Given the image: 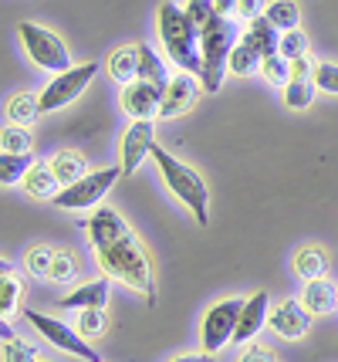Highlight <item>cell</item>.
Instances as JSON below:
<instances>
[{"mask_svg": "<svg viewBox=\"0 0 338 362\" xmlns=\"http://www.w3.org/2000/svg\"><path fill=\"white\" fill-rule=\"evenodd\" d=\"M156 31H159L166 58L176 64L179 71H190L200 78L203 71V51H200V31L186 14V7H176L173 0H162L156 11Z\"/></svg>", "mask_w": 338, "mask_h": 362, "instance_id": "obj_1", "label": "cell"}, {"mask_svg": "<svg viewBox=\"0 0 338 362\" xmlns=\"http://www.w3.org/2000/svg\"><path fill=\"white\" fill-rule=\"evenodd\" d=\"M95 261L109 278L122 281L126 288H132L143 298H149V305L156 301V274H152V264H149L143 244L135 237H126L119 244H109V247L95 251Z\"/></svg>", "mask_w": 338, "mask_h": 362, "instance_id": "obj_2", "label": "cell"}, {"mask_svg": "<svg viewBox=\"0 0 338 362\" xmlns=\"http://www.w3.org/2000/svg\"><path fill=\"white\" fill-rule=\"evenodd\" d=\"M152 159H156V170H159L166 189L193 214V221L200 223V227H207L210 223V189H207V183H203V176L196 173L193 166L179 163L173 153H166L162 146H152Z\"/></svg>", "mask_w": 338, "mask_h": 362, "instance_id": "obj_3", "label": "cell"}, {"mask_svg": "<svg viewBox=\"0 0 338 362\" xmlns=\"http://www.w3.org/2000/svg\"><path fill=\"white\" fill-rule=\"evenodd\" d=\"M241 41V31L234 28L230 17H217L213 28L200 37V51H203V71H200V85L207 95H217L224 85L227 71H230V51Z\"/></svg>", "mask_w": 338, "mask_h": 362, "instance_id": "obj_4", "label": "cell"}, {"mask_svg": "<svg viewBox=\"0 0 338 362\" xmlns=\"http://www.w3.org/2000/svg\"><path fill=\"white\" fill-rule=\"evenodd\" d=\"M17 41L24 47V54L31 58V64H37L41 71H51V75H61L71 68V51L68 45L58 37L54 31L34 24V21H20L17 24Z\"/></svg>", "mask_w": 338, "mask_h": 362, "instance_id": "obj_5", "label": "cell"}, {"mask_svg": "<svg viewBox=\"0 0 338 362\" xmlns=\"http://www.w3.org/2000/svg\"><path fill=\"white\" fill-rule=\"evenodd\" d=\"M241 308H243V298H220L203 312V322H200L203 352L217 356L224 346L234 342V332H237V322H241Z\"/></svg>", "mask_w": 338, "mask_h": 362, "instance_id": "obj_6", "label": "cell"}, {"mask_svg": "<svg viewBox=\"0 0 338 362\" xmlns=\"http://www.w3.org/2000/svg\"><path fill=\"white\" fill-rule=\"evenodd\" d=\"M122 176V166H109V170H95V173L81 176L78 183L65 187L51 204L61 206V210H95L102 206L105 193L115 187V180Z\"/></svg>", "mask_w": 338, "mask_h": 362, "instance_id": "obj_7", "label": "cell"}, {"mask_svg": "<svg viewBox=\"0 0 338 362\" xmlns=\"http://www.w3.org/2000/svg\"><path fill=\"white\" fill-rule=\"evenodd\" d=\"M98 75V64L95 62H85V64H71L68 71L54 75V78L44 85L41 92V112H58V109H68L75 98H78Z\"/></svg>", "mask_w": 338, "mask_h": 362, "instance_id": "obj_8", "label": "cell"}, {"mask_svg": "<svg viewBox=\"0 0 338 362\" xmlns=\"http://www.w3.org/2000/svg\"><path fill=\"white\" fill-rule=\"evenodd\" d=\"M24 318H28V322L34 325V332H41V335H44L54 349L71 352V356H78V359H85V362H102V356L88 346V339H81L78 329H71V325H65V322H58L54 315L34 312V308H28V312H24Z\"/></svg>", "mask_w": 338, "mask_h": 362, "instance_id": "obj_9", "label": "cell"}, {"mask_svg": "<svg viewBox=\"0 0 338 362\" xmlns=\"http://www.w3.org/2000/svg\"><path fill=\"white\" fill-rule=\"evenodd\" d=\"M152 146H156V126H152V119H132V126L119 139V166H122V176L135 173L145 163V156H152Z\"/></svg>", "mask_w": 338, "mask_h": 362, "instance_id": "obj_10", "label": "cell"}, {"mask_svg": "<svg viewBox=\"0 0 338 362\" xmlns=\"http://www.w3.org/2000/svg\"><path fill=\"white\" fill-rule=\"evenodd\" d=\"M311 312L305 308V301H294V298H284L271 305V315H267V329L284 339V342H301L311 329Z\"/></svg>", "mask_w": 338, "mask_h": 362, "instance_id": "obj_11", "label": "cell"}, {"mask_svg": "<svg viewBox=\"0 0 338 362\" xmlns=\"http://www.w3.org/2000/svg\"><path fill=\"white\" fill-rule=\"evenodd\" d=\"M203 92V85L196 75L190 71H176L169 85H166V92H162V109H159V119H176L183 112H190L196 105V98Z\"/></svg>", "mask_w": 338, "mask_h": 362, "instance_id": "obj_12", "label": "cell"}, {"mask_svg": "<svg viewBox=\"0 0 338 362\" xmlns=\"http://www.w3.org/2000/svg\"><path fill=\"white\" fill-rule=\"evenodd\" d=\"M85 234H88V244H92L95 251H102V247H109V244H119V240L132 237V230L112 206H95L92 217L85 221Z\"/></svg>", "mask_w": 338, "mask_h": 362, "instance_id": "obj_13", "label": "cell"}, {"mask_svg": "<svg viewBox=\"0 0 338 362\" xmlns=\"http://www.w3.org/2000/svg\"><path fill=\"white\" fill-rule=\"evenodd\" d=\"M162 92L166 88L149 85V81H129L122 85V112L129 119H159Z\"/></svg>", "mask_w": 338, "mask_h": 362, "instance_id": "obj_14", "label": "cell"}, {"mask_svg": "<svg viewBox=\"0 0 338 362\" xmlns=\"http://www.w3.org/2000/svg\"><path fill=\"white\" fill-rule=\"evenodd\" d=\"M267 315H271V295L267 291H258L251 298H243L241 308V322H237V332H234V342H254L260 329H267Z\"/></svg>", "mask_w": 338, "mask_h": 362, "instance_id": "obj_15", "label": "cell"}, {"mask_svg": "<svg viewBox=\"0 0 338 362\" xmlns=\"http://www.w3.org/2000/svg\"><path fill=\"white\" fill-rule=\"evenodd\" d=\"M109 305V274L95 281L78 284L75 291H68L65 298H58V308L65 312H81V308H105Z\"/></svg>", "mask_w": 338, "mask_h": 362, "instance_id": "obj_16", "label": "cell"}, {"mask_svg": "<svg viewBox=\"0 0 338 362\" xmlns=\"http://www.w3.org/2000/svg\"><path fill=\"white\" fill-rule=\"evenodd\" d=\"M241 41L247 47H254L260 58H267V54H277V47H281V31L260 14L254 21H247V28L241 31Z\"/></svg>", "mask_w": 338, "mask_h": 362, "instance_id": "obj_17", "label": "cell"}, {"mask_svg": "<svg viewBox=\"0 0 338 362\" xmlns=\"http://www.w3.org/2000/svg\"><path fill=\"white\" fill-rule=\"evenodd\" d=\"M301 301H305V308H308V312H311L315 318L332 315V312L338 308V288L328 281V278H315V281H305Z\"/></svg>", "mask_w": 338, "mask_h": 362, "instance_id": "obj_18", "label": "cell"}, {"mask_svg": "<svg viewBox=\"0 0 338 362\" xmlns=\"http://www.w3.org/2000/svg\"><path fill=\"white\" fill-rule=\"evenodd\" d=\"M20 187H24V193H28L31 200H54V197L65 189L61 183H58V176H54V170H51V163H41V159L31 166V173L24 176Z\"/></svg>", "mask_w": 338, "mask_h": 362, "instance_id": "obj_19", "label": "cell"}, {"mask_svg": "<svg viewBox=\"0 0 338 362\" xmlns=\"http://www.w3.org/2000/svg\"><path fill=\"white\" fill-rule=\"evenodd\" d=\"M105 71H109V78L119 81V85L135 81V75H139V45L115 47L112 54H109V62H105Z\"/></svg>", "mask_w": 338, "mask_h": 362, "instance_id": "obj_20", "label": "cell"}, {"mask_svg": "<svg viewBox=\"0 0 338 362\" xmlns=\"http://www.w3.org/2000/svg\"><path fill=\"white\" fill-rule=\"evenodd\" d=\"M48 163L61 187H71V183H78L81 176H88V159L81 156L78 149H58Z\"/></svg>", "mask_w": 338, "mask_h": 362, "instance_id": "obj_21", "label": "cell"}, {"mask_svg": "<svg viewBox=\"0 0 338 362\" xmlns=\"http://www.w3.org/2000/svg\"><path fill=\"white\" fill-rule=\"evenodd\" d=\"M294 271L305 278V281H315V278H325L328 274V254L318 247V244H305L294 251Z\"/></svg>", "mask_w": 338, "mask_h": 362, "instance_id": "obj_22", "label": "cell"}, {"mask_svg": "<svg viewBox=\"0 0 338 362\" xmlns=\"http://www.w3.org/2000/svg\"><path fill=\"white\" fill-rule=\"evenodd\" d=\"M4 109H7V122H14V126H34L37 115H41V95L17 92L7 98Z\"/></svg>", "mask_w": 338, "mask_h": 362, "instance_id": "obj_23", "label": "cell"}, {"mask_svg": "<svg viewBox=\"0 0 338 362\" xmlns=\"http://www.w3.org/2000/svg\"><path fill=\"white\" fill-rule=\"evenodd\" d=\"M169 78H173V75H169V68L162 62V54H156L149 45H139V75H135V81H149V85L166 88Z\"/></svg>", "mask_w": 338, "mask_h": 362, "instance_id": "obj_24", "label": "cell"}, {"mask_svg": "<svg viewBox=\"0 0 338 362\" xmlns=\"http://www.w3.org/2000/svg\"><path fill=\"white\" fill-rule=\"evenodd\" d=\"M264 17L284 34V31H294V28L301 24V7H298V0H267Z\"/></svg>", "mask_w": 338, "mask_h": 362, "instance_id": "obj_25", "label": "cell"}, {"mask_svg": "<svg viewBox=\"0 0 338 362\" xmlns=\"http://www.w3.org/2000/svg\"><path fill=\"white\" fill-rule=\"evenodd\" d=\"M34 163H37V159H31V153H4V156H0V183H4V187L24 183V176L31 173Z\"/></svg>", "mask_w": 338, "mask_h": 362, "instance_id": "obj_26", "label": "cell"}, {"mask_svg": "<svg viewBox=\"0 0 338 362\" xmlns=\"http://www.w3.org/2000/svg\"><path fill=\"white\" fill-rule=\"evenodd\" d=\"M20 295H24L20 278L11 271V264H4V274H0V315H4V322H11V315L17 312Z\"/></svg>", "mask_w": 338, "mask_h": 362, "instance_id": "obj_27", "label": "cell"}, {"mask_svg": "<svg viewBox=\"0 0 338 362\" xmlns=\"http://www.w3.org/2000/svg\"><path fill=\"white\" fill-rule=\"evenodd\" d=\"M260 58L254 47H247L243 41H237L234 45V51H230V75H237V78H247V75H254V71H260Z\"/></svg>", "mask_w": 338, "mask_h": 362, "instance_id": "obj_28", "label": "cell"}, {"mask_svg": "<svg viewBox=\"0 0 338 362\" xmlns=\"http://www.w3.org/2000/svg\"><path fill=\"white\" fill-rule=\"evenodd\" d=\"M284 109H311V102H315V95H318V85H315V78L311 81H288L284 88Z\"/></svg>", "mask_w": 338, "mask_h": 362, "instance_id": "obj_29", "label": "cell"}, {"mask_svg": "<svg viewBox=\"0 0 338 362\" xmlns=\"http://www.w3.org/2000/svg\"><path fill=\"white\" fill-rule=\"evenodd\" d=\"M0 359L4 362H37V346H31L28 339L4 332V346H0Z\"/></svg>", "mask_w": 338, "mask_h": 362, "instance_id": "obj_30", "label": "cell"}, {"mask_svg": "<svg viewBox=\"0 0 338 362\" xmlns=\"http://www.w3.org/2000/svg\"><path fill=\"white\" fill-rule=\"evenodd\" d=\"M31 146H34L31 126H14V122L4 126V132H0V149L4 153H31Z\"/></svg>", "mask_w": 338, "mask_h": 362, "instance_id": "obj_31", "label": "cell"}, {"mask_svg": "<svg viewBox=\"0 0 338 362\" xmlns=\"http://www.w3.org/2000/svg\"><path fill=\"white\" fill-rule=\"evenodd\" d=\"M78 278V261H75V254L65 251V247H54V261H51V274L48 281L54 284H68Z\"/></svg>", "mask_w": 338, "mask_h": 362, "instance_id": "obj_32", "label": "cell"}, {"mask_svg": "<svg viewBox=\"0 0 338 362\" xmlns=\"http://www.w3.org/2000/svg\"><path fill=\"white\" fill-rule=\"evenodd\" d=\"M260 75H264V81L267 85H274V88H284L291 81V62L284 58V54H267L264 62H260Z\"/></svg>", "mask_w": 338, "mask_h": 362, "instance_id": "obj_33", "label": "cell"}, {"mask_svg": "<svg viewBox=\"0 0 338 362\" xmlns=\"http://www.w3.org/2000/svg\"><path fill=\"white\" fill-rule=\"evenodd\" d=\"M75 329H78L81 339H98V335H105V329H109L105 308H81Z\"/></svg>", "mask_w": 338, "mask_h": 362, "instance_id": "obj_34", "label": "cell"}, {"mask_svg": "<svg viewBox=\"0 0 338 362\" xmlns=\"http://www.w3.org/2000/svg\"><path fill=\"white\" fill-rule=\"evenodd\" d=\"M51 261H54V247H51V244H34V247H28V254H24V268L31 271L34 278H48Z\"/></svg>", "mask_w": 338, "mask_h": 362, "instance_id": "obj_35", "label": "cell"}, {"mask_svg": "<svg viewBox=\"0 0 338 362\" xmlns=\"http://www.w3.org/2000/svg\"><path fill=\"white\" fill-rule=\"evenodd\" d=\"M186 14L193 21V28L200 31V37L213 28V21H217V7H213V0H186Z\"/></svg>", "mask_w": 338, "mask_h": 362, "instance_id": "obj_36", "label": "cell"}, {"mask_svg": "<svg viewBox=\"0 0 338 362\" xmlns=\"http://www.w3.org/2000/svg\"><path fill=\"white\" fill-rule=\"evenodd\" d=\"M277 54H284L288 62H294V58L308 54V34L301 31V28H294V31H284V34H281V47H277Z\"/></svg>", "mask_w": 338, "mask_h": 362, "instance_id": "obj_37", "label": "cell"}, {"mask_svg": "<svg viewBox=\"0 0 338 362\" xmlns=\"http://www.w3.org/2000/svg\"><path fill=\"white\" fill-rule=\"evenodd\" d=\"M315 85H318V92L338 95V64L318 62V68H315Z\"/></svg>", "mask_w": 338, "mask_h": 362, "instance_id": "obj_38", "label": "cell"}, {"mask_svg": "<svg viewBox=\"0 0 338 362\" xmlns=\"http://www.w3.org/2000/svg\"><path fill=\"white\" fill-rule=\"evenodd\" d=\"M315 68H318V62H315L311 54L294 58V62H291V81H311L315 78Z\"/></svg>", "mask_w": 338, "mask_h": 362, "instance_id": "obj_39", "label": "cell"}, {"mask_svg": "<svg viewBox=\"0 0 338 362\" xmlns=\"http://www.w3.org/2000/svg\"><path fill=\"white\" fill-rule=\"evenodd\" d=\"M264 7H267V0H237V14L234 17H241L243 24H247V21L264 14Z\"/></svg>", "mask_w": 338, "mask_h": 362, "instance_id": "obj_40", "label": "cell"}, {"mask_svg": "<svg viewBox=\"0 0 338 362\" xmlns=\"http://www.w3.org/2000/svg\"><path fill=\"white\" fill-rule=\"evenodd\" d=\"M237 362H277V359H274V352L267 346H247Z\"/></svg>", "mask_w": 338, "mask_h": 362, "instance_id": "obj_41", "label": "cell"}, {"mask_svg": "<svg viewBox=\"0 0 338 362\" xmlns=\"http://www.w3.org/2000/svg\"><path fill=\"white\" fill-rule=\"evenodd\" d=\"M213 7H217V14H220V17H234V14H237V0H213Z\"/></svg>", "mask_w": 338, "mask_h": 362, "instance_id": "obj_42", "label": "cell"}, {"mask_svg": "<svg viewBox=\"0 0 338 362\" xmlns=\"http://www.w3.org/2000/svg\"><path fill=\"white\" fill-rule=\"evenodd\" d=\"M173 362H217V356L213 352H203V356H179V359Z\"/></svg>", "mask_w": 338, "mask_h": 362, "instance_id": "obj_43", "label": "cell"}, {"mask_svg": "<svg viewBox=\"0 0 338 362\" xmlns=\"http://www.w3.org/2000/svg\"><path fill=\"white\" fill-rule=\"evenodd\" d=\"M37 362H41V359H37Z\"/></svg>", "mask_w": 338, "mask_h": 362, "instance_id": "obj_44", "label": "cell"}]
</instances>
